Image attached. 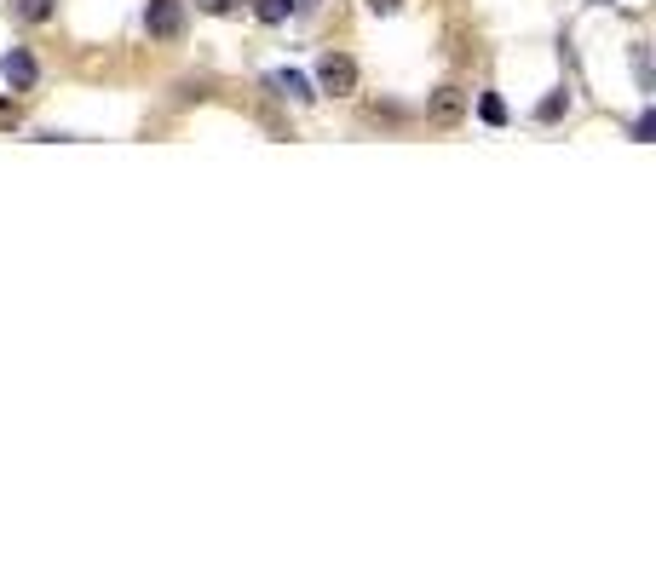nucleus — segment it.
Masks as SVG:
<instances>
[{
	"mask_svg": "<svg viewBox=\"0 0 656 575\" xmlns=\"http://www.w3.org/2000/svg\"><path fill=\"white\" fill-rule=\"evenodd\" d=\"M144 35L150 41H179L185 35V0H144Z\"/></svg>",
	"mask_w": 656,
	"mask_h": 575,
	"instance_id": "nucleus-1",
	"label": "nucleus"
},
{
	"mask_svg": "<svg viewBox=\"0 0 656 575\" xmlns=\"http://www.w3.org/2000/svg\"><path fill=\"white\" fill-rule=\"evenodd\" d=\"M317 87H323L328 98L357 92V64L346 58V52H323V58H317Z\"/></svg>",
	"mask_w": 656,
	"mask_h": 575,
	"instance_id": "nucleus-2",
	"label": "nucleus"
},
{
	"mask_svg": "<svg viewBox=\"0 0 656 575\" xmlns=\"http://www.w3.org/2000/svg\"><path fill=\"white\" fill-rule=\"evenodd\" d=\"M461 115H467V92L461 87H438L426 98V121H438V127H455Z\"/></svg>",
	"mask_w": 656,
	"mask_h": 575,
	"instance_id": "nucleus-3",
	"label": "nucleus"
},
{
	"mask_svg": "<svg viewBox=\"0 0 656 575\" xmlns=\"http://www.w3.org/2000/svg\"><path fill=\"white\" fill-rule=\"evenodd\" d=\"M0 75H6V87L12 92H29L35 81H41V69H35V58H29L24 46H12V52L0 58Z\"/></svg>",
	"mask_w": 656,
	"mask_h": 575,
	"instance_id": "nucleus-4",
	"label": "nucleus"
},
{
	"mask_svg": "<svg viewBox=\"0 0 656 575\" xmlns=\"http://www.w3.org/2000/svg\"><path fill=\"white\" fill-rule=\"evenodd\" d=\"M271 92H282V98H294V104H305V98H317V92H311V81H305L300 69H277V75H271Z\"/></svg>",
	"mask_w": 656,
	"mask_h": 575,
	"instance_id": "nucleus-5",
	"label": "nucleus"
},
{
	"mask_svg": "<svg viewBox=\"0 0 656 575\" xmlns=\"http://www.w3.org/2000/svg\"><path fill=\"white\" fill-rule=\"evenodd\" d=\"M288 12H294V0H254L259 23H288Z\"/></svg>",
	"mask_w": 656,
	"mask_h": 575,
	"instance_id": "nucleus-6",
	"label": "nucleus"
},
{
	"mask_svg": "<svg viewBox=\"0 0 656 575\" xmlns=\"http://www.w3.org/2000/svg\"><path fill=\"white\" fill-rule=\"evenodd\" d=\"M12 12L24 23H47L52 18V0H12Z\"/></svg>",
	"mask_w": 656,
	"mask_h": 575,
	"instance_id": "nucleus-7",
	"label": "nucleus"
},
{
	"mask_svg": "<svg viewBox=\"0 0 656 575\" xmlns=\"http://www.w3.org/2000/svg\"><path fill=\"white\" fill-rule=\"evenodd\" d=\"M478 115H484L490 127H507V104H501L495 92H484V98H478Z\"/></svg>",
	"mask_w": 656,
	"mask_h": 575,
	"instance_id": "nucleus-8",
	"label": "nucleus"
},
{
	"mask_svg": "<svg viewBox=\"0 0 656 575\" xmlns=\"http://www.w3.org/2000/svg\"><path fill=\"white\" fill-rule=\"evenodd\" d=\"M564 110H570V92H553V98H541V104H536L541 121H559Z\"/></svg>",
	"mask_w": 656,
	"mask_h": 575,
	"instance_id": "nucleus-9",
	"label": "nucleus"
},
{
	"mask_svg": "<svg viewBox=\"0 0 656 575\" xmlns=\"http://www.w3.org/2000/svg\"><path fill=\"white\" fill-rule=\"evenodd\" d=\"M633 81L651 92V58H645V46H633Z\"/></svg>",
	"mask_w": 656,
	"mask_h": 575,
	"instance_id": "nucleus-10",
	"label": "nucleus"
},
{
	"mask_svg": "<svg viewBox=\"0 0 656 575\" xmlns=\"http://www.w3.org/2000/svg\"><path fill=\"white\" fill-rule=\"evenodd\" d=\"M651 133H656V115L645 110L639 121H633V144H651Z\"/></svg>",
	"mask_w": 656,
	"mask_h": 575,
	"instance_id": "nucleus-11",
	"label": "nucleus"
},
{
	"mask_svg": "<svg viewBox=\"0 0 656 575\" xmlns=\"http://www.w3.org/2000/svg\"><path fill=\"white\" fill-rule=\"evenodd\" d=\"M196 6H202V12H213V18H225V12H231L236 0H196Z\"/></svg>",
	"mask_w": 656,
	"mask_h": 575,
	"instance_id": "nucleus-12",
	"label": "nucleus"
},
{
	"mask_svg": "<svg viewBox=\"0 0 656 575\" xmlns=\"http://www.w3.org/2000/svg\"><path fill=\"white\" fill-rule=\"evenodd\" d=\"M398 6H403V0H369V12H375V18H392Z\"/></svg>",
	"mask_w": 656,
	"mask_h": 575,
	"instance_id": "nucleus-13",
	"label": "nucleus"
},
{
	"mask_svg": "<svg viewBox=\"0 0 656 575\" xmlns=\"http://www.w3.org/2000/svg\"><path fill=\"white\" fill-rule=\"evenodd\" d=\"M0 127H18V110H12V104H0Z\"/></svg>",
	"mask_w": 656,
	"mask_h": 575,
	"instance_id": "nucleus-14",
	"label": "nucleus"
}]
</instances>
